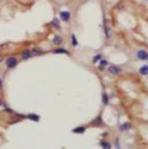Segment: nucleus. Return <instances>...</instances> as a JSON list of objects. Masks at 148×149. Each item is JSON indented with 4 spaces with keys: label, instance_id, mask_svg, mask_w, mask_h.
Listing matches in <instances>:
<instances>
[{
    "label": "nucleus",
    "instance_id": "obj_17",
    "mask_svg": "<svg viewBox=\"0 0 148 149\" xmlns=\"http://www.w3.org/2000/svg\"><path fill=\"white\" fill-rule=\"evenodd\" d=\"M104 30H106V32H107V38H110L111 37V32H110V28L108 26L104 27Z\"/></svg>",
    "mask_w": 148,
    "mask_h": 149
},
{
    "label": "nucleus",
    "instance_id": "obj_13",
    "mask_svg": "<svg viewBox=\"0 0 148 149\" xmlns=\"http://www.w3.org/2000/svg\"><path fill=\"white\" fill-rule=\"evenodd\" d=\"M51 24H52L54 27H57V28H61V24H59V20H58V19H56V18H54V20L51 21Z\"/></svg>",
    "mask_w": 148,
    "mask_h": 149
},
{
    "label": "nucleus",
    "instance_id": "obj_19",
    "mask_svg": "<svg viewBox=\"0 0 148 149\" xmlns=\"http://www.w3.org/2000/svg\"><path fill=\"white\" fill-rule=\"evenodd\" d=\"M2 88V79H1V78H0V89Z\"/></svg>",
    "mask_w": 148,
    "mask_h": 149
},
{
    "label": "nucleus",
    "instance_id": "obj_5",
    "mask_svg": "<svg viewBox=\"0 0 148 149\" xmlns=\"http://www.w3.org/2000/svg\"><path fill=\"white\" fill-rule=\"evenodd\" d=\"M32 56V52L30 51V50H24L23 52H21V58L23 59H27V58H30Z\"/></svg>",
    "mask_w": 148,
    "mask_h": 149
},
{
    "label": "nucleus",
    "instance_id": "obj_11",
    "mask_svg": "<svg viewBox=\"0 0 148 149\" xmlns=\"http://www.w3.org/2000/svg\"><path fill=\"white\" fill-rule=\"evenodd\" d=\"M54 53H67V54H69V51H67V50H64V49H56V50H54Z\"/></svg>",
    "mask_w": 148,
    "mask_h": 149
},
{
    "label": "nucleus",
    "instance_id": "obj_18",
    "mask_svg": "<svg viewBox=\"0 0 148 149\" xmlns=\"http://www.w3.org/2000/svg\"><path fill=\"white\" fill-rule=\"evenodd\" d=\"M100 59H101V54H96L94 58H93V62H94V63H96V62H98Z\"/></svg>",
    "mask_w": 148,
    "mask_h": 149
},
{
    "label": "nucleus",
    "instance_id": "obj_6",
    "mask_svg": "<svg viewBox=\"0 0 148 149\" xmlns=\"http://www.w3.org/2000/svg\"><path fill=\"white\" fill-rule=\"evenodd\" d=\"M84 131H85V128L84 127H78V128H75L72 130V133H75V134H83Z\"/></svg>",
    "mask_w": 148,
    "mask_h": 149
},
{
    "label": "nucleus",
    "instance_id": "obj_16",
    "mask_svg": "<svg viewBox=\"0 0 148 149\" xmlns=\"http://www.w3.org/2000/svg\"><path fill=\"white\" fill-rule=\"evenodd\" d=\"M108 65V62L107 61H102L101 62V66H100V70H103Z\"/></svg>",
    "mask_w": 148,
    "mask_h": 149
},
{
    "label": "nucleus",
    "instance_id": "obj_7",
    "mask_svg": "<svg viewBox=\"0 0 148 149\" xmlns=\"http://www.w3.org/2000/svg\"><path fill=\"white\" fill-rule=\"evenodd\" d=\"M100 144H101V147H102L103 149H111V146H110V143L107 142V141H102Z\"/></svg>",
    "mask_w": 148,
    "mask_h": 149
},
{
    "label": "nucleus",
    "instance_id": "obj_8",
    "mask_svg": "<svg viewBox=\"0 0 148 149\" xmlns=\"http://www.w3.org/2000/svg\"><path fill=\"white\" fill-rule=\"evenodd\" d=\"M27 118H30V120H32V121H34V122H38L39 120H40V117L38 115H34V114H31V115L27 116Z\"/></svg>",
    "mask_w": 148,
    "mask_h": 149
},
{
    "label": "nucleus",
    "instance_id": "obj_14",
    "mask_svg": "<svg viewBox=\"0 0 148 149\" xmlns=\"http://www.w3.org/2000/svg\"><path fill=\"white\" fill-rule=\"evenodd\" d=\"M102 102H103V104H108V102H109V99H108V95L106 94V92L102 94Z\"/></svg>",
    "mask_w": 148,
    "mask_h": 149
},
{
    "label": "nucleus",
    "instance_id": "obj_21",
    "mask_svg": "<svg viewBox=\"0 0 148 149\" xmlns=\"http://www.w3.org/2000/svg\"><path fill=\"white\" fill-rule=\"evenodd\" d=\"M4 103H2V101H1V98H0V105H2Z\"/></svg>",
    "mask_w": 148,
    "mask_h": 149
},
{
    "label": "nucleus",
    "instance_id": "obj_1",
    "mask_svg": "<svg viewBox=\"0 0 148 149\" xmlns=\"http://www.w3.org/2000/svg\"><path fill=\"white\" fill-rule=\"evenodd\" d=\"M18 64V59L15 57H8L6 59V66L8 69H12V68H15Z\"/></svg>",
    "mask_w": 148,
    "mask_h": 149
},
{
    "label": "nucleus",
    "instance_id": "obj_10",
    "mask_svg": "<svg viewBox=\"0 0 148 149\" xmlns=\"http://www.w3.org/2000/svg\"><path fill=\"white\" fill-rule=\"evenodd\" d=\"M130 123H124V124H121V127H120V129H121L122 131H126V130H128V129H130Z\"/></svg>",
    "mask_w": 148,
    "mask_h": 149
},
{
    "label": "nucleus",
    "instance_id": "obj_12",
    "mask_svg": "<svg viewBox=\"0 0 148 149\" xmlns=\"http://www.w3.org/2000/svg\"><path fill=\"white\" fill-rule=\"evenodd\" d=\"M52 41H54V44H57V45H59V44H62V37H61V36H56Z\"/></svg>",
    "mask_w": 148,
    "mask_h": 149
},
{
    "label": "nucleus",
    "instance_id": "obj_15",
    "mask_svg": "<svg viewBox=\"0 0 148 149\" xmlns=\"http://www.w3.org/2000/svg\"><path fill=\"white\" fill-rule=\"evenodd\" d=\"M71 40H72V45H74V46H77V45H78V41L76 39V36H75V34H71Z\"/></svg>",
    "mask_w": 148,
    "mask_h": 149
},
{
    "label": "nucleus",
    "instance_id": "obj_20",
    "mask_svg": "<svg viewBox=\"0 0 148 149\" xmlns=\"http://www.w3.org/2000/svg\"><path fill=\"white\" fill-rule=\"evenodd\" d=\"M4 61V57H2V56H1V54H0V63H1V62Z\"/></svg>",
    "mask_w": 148,
    "mask_h": 149
},
{
    "label": "nucleus",
    "instance_id": "obj_4",
    "mask_svg": "<svg viewBox=\"0 0 148 149\" xmlns=\"http://www.w3.org/2000/svg\"><path fill=\"white\" fill-rule=\"evenodd\" d=\"M59 15H61L62 20H64V21H69V20H70V13L67 12V11H62Z\"/></svg>",
    "mask_w": 148,
    "mask_h": 149
},
{
    "label": "nucleus",
    "instance_id": "obj_3",
    "mask_svg": "<svg viewBox=\"0 0 148 149\" xmlns=\"http://www.w3.org/2000/svg\"><path fill=\"white\" fill-rule=\"evenodd\" d=\"M137 58L141 59V61H147L148 59V52L145 51V50H140L137 52Z\"/></svg>",
    "mask_w": 148,
    "mask_h": 149
},
{
    "label": "nucleus",
    "instance_id": "obj_2",
    "mask_svg": "<svg viewBox=\"0 0 148 149\" xmlns=\"http://www.w3.org/2000/svg\"><path fill=\"white\" fill-rule=\"evenodd\" d=\"M108 72L110 74H115V76H119V74H122V69L119 68V66H115V65H111L110 68L108 69Z\"/></svg>",
    "mask_w": 148,
    "mask_h": 149
},
{
    "label": "nucleus",
    "instance_id": "obj_9",
    "mask_svg": "<svg viewBox=\"0 0 148 149\" xmlns=\"http://www.w3.org/2000/svg\"><path fill=\"white\" fill-rule=\"evenodd\" d=\"M140 74H143V76H147L148 74V66L147 65H143V66L140 69Z\"/></svg>",
    "mask_w": 148,
    "mask_h": 149
}]
</instances>
